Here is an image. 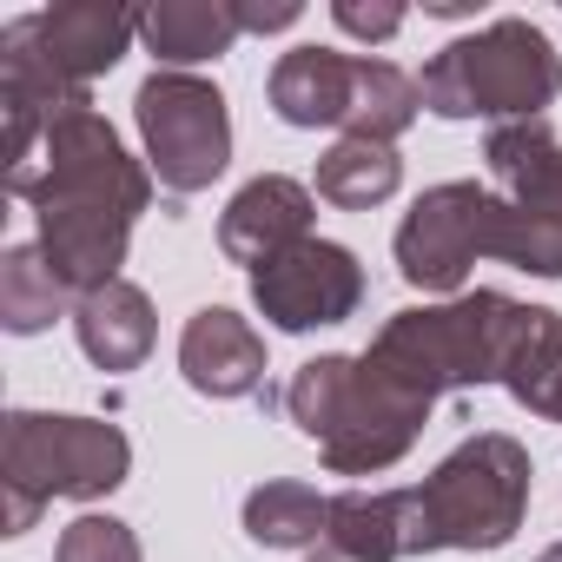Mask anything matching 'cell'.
I'll return each mask as SVG.
<instances>
[{
  "label": "cell",
  "mask_w": 562,
  "mask_h": 562,
  "mask_svg": "<svg viewBox=\"0 0 562 562\" xmlns=\"http://www.w3.org/2000/svg\"><path fill=\"white\" fill-rule=\"evenodd\" d=\"M285 411L318 443L325 470H338V476H378V470L404 463L411 443L430 424V404L417 391H404L391 371H378L371 358H312V364H299V378L285 391Z\"/></svg>",
  "instance_id": "1"
},
{
  "label": "cell",
  "mask_w": 562,
  "mask_h": 562,
  "mask_svg": "<svg viewBox=\"0 0 562 562\" xmlns=\"http://www.w3.org/2000/svg\"><path fill=\"white\" fill-rule=\"evenodd\" d=\"M516 299L503 292H457L443 305H411L397 318H384V331L371 338V364L391 371L404 391H417L424 404L450 397V391H476L503 378V351L516 331Z\"/></svg>",
  "instance_id": "2"
},
{
  "label": "cell",
  "mask_w": 562,
  "mask_h": 562,
  "mask_svg": "<svg viewBox=\"0 0 562 562\" xmlns=\"http://www.w3.org/2000/svg\"><path fill=\"white\" fill-rule=\"evenodd\" d=\"M133 470V443L120 424L100 417H54V411H8L0 424V496H8V536H27L54 496L93 503L120 490Z\"/></svg>",
  "instance_id": "3"
},
{
  "label": "cell",
  "mask_w": 562,
  "mask_h": 562,
  "mask_svg": "<svg viewBox=\"0 0 562 562\" xmlns=\"http://www.w3.org/2000/svg\"><path fill=\"white\" fill-rule=\"evenodd\" d=\"M417 93L437 120H496V126L542 120V106L562 93V60L542 27L503 14V21L450 41L424 67Z\"/></svg>",
  "instance_id": "4"
},
{
  "label": "cell",
  "mask_w": 562,
  "mask_h": 562,
  "mask_svg": "<svg viewBox=\"0 0 562 562\" xmlns=\"http://www.w3.org/2000/svg\"><path fill=\"white\" fill-rule=\"evenodd\" d=\"M529 516V450L503 430H483L457 443L417 490V555L430 549H503Z\"/></svg>",
  "instance_id": "5"
},
{
  "label": "cell",
  "mask_w": 562,
  "mask_h": 562,
  "mask_svg": "<svg viewBox=\"0 0 562 562\" xmlns=\"http://www.w3.org/2000/svg\"><path fill=\"white\" fill-rule=\"evenodd\" d=\"M8 192L27 199V205H106V212L139 218L146 199H153V179L126 153V139L106 126V113L80 106V113H67V120L47 126L34 166Z\"/></svg>",
  "instance_id": "6"
},
{
  "label": "cell",
  "mask_w": 562,
  "mask_h": 562,
  "mask_svg": "<svg viewBox=\"0 0 562 562\" xmlns=\"http://www.w3.org/2000/svg\"><path fill=\"white\" fill-rule=\"evenodd\" d=\"M133 120H139V139H146V166L179 199L186 192H205L232 166V113H225V93L212 80H199V74L159 67L133 93Z\"/></svg>",
  "instance_id": "7"
},
{
  "label": "cell",
  "mask_w": 562,
  "mask_h": 562,
  "mask_svg": "<svg viewBox=\"0 0 562 562\" xmlns=\"http://www.w3.org/2000/svg\"><path fill=\"white\" fill-rule=\"evenodd\" d=\"M490 186L476 179H450V186H430L404 225H397V271L411 278L417 292H463L470 265L490 251Z\"/></svg>",
  "instance_id": "8"
},
{
  "label": "cell",
  "mask_w": 562,
  "mask_h": 562,
  "mask_svg": "<svg viewBox=\"0 0 562 562\" xmlns=\"http://www.w3.org/2000/svg\"><path fill=\"white\" fill-rule=\"evenodd\" d=\"M364 299V265L351 245L338 238H305L285 258H271L265 271H251V305L278 325V331H318V325H345Z\"/></svg>",
  "instance_id": "9"
},
{
  "label": "cell",
  "mask_w": 562,
  "mask_h": 562,
  "mask_svg": "<svg viewBox=\"0 0 562 562\" xmlns=\"http://www.w3.org/2000/svg\"><path fill=\"white\" fill-rule=\"evenodd\" d=\"M80 106H93L87 87H74L67 74L47 67V54L34 47L27 21H14L8 34H0V120H8V186L34 166L47 126L67 120V113H80Z\"/></svg>",
  "instance_id": "10"
},
{
  "label": "cell",
  "mask_w": 562,
  "mask_h": 562,
  "mask_svg": "<svg viewBox=\"0 0 562 562\" xmlns=\"http://www.w3.org/2000/svg\"><path fill=\"white\" fill-rule=\"evenodd\" d=\"M312 186H299V179H285V172H258L251 186H238L232 192V205H225V218H218V251L232 258V265H251V271H265L271 258H285L292 245H305L312 238Z\"/></svg>",
  "instance_id": "11"
},
{
  "label": "cell",
  "mask_w": 562,
  "mask_h": 562,
  "mask_svg": "<svg viewBox=\"0 0 562 562\" xmlns=\"http://www.w3.org/2000/svg\"><path fill=\"white\" fill-rule=\"evenodd\" d=\"M41 218V251L54 265V278L74 292V305L100 285H113L120 265H126V238H133V218L126 212H106V205H34Z\"/></svg>",
  "instance_id": "12"
},
{
  "label": "cell",
  "mask_w": 562,
  "mask_h": 562,
  "mask_svg": "<svg viewBox=\"0 0 562 562\" xmlns=\"http://www.w3.org/2000/svg\"><path fill=\"white\" fill-rule=\"evenodd\" d=\"M34 47L47 54L54 74H67L74 87L100 80L120 67V54L139 41V14L133 8H106V0H60V8L27 14Z\"/></svg>",
  "instance_id": "13"
},
{
  "label": "cell",
  "mask_w": 562,
  "mask_h": 562,
  "mask_svg": "<svg viewBox=\"0 0 562 562\" xmlns=\"http://www.w3.org/2000/svg\"><path fill=\"white\" fill-rule=\"evenodd\" d=\"M179 371L199 397H251L265 384V338L232 305H205L179 331Z\"/></svg>",
  "instance_id": "14"
},
{
  "label": "cell",
  "mask_w": 562,
  "mask_h": 562,
  "mask_svg": "<svg viewBox=\"0 0 562 562\" xmlns=\"http://www.w3.org/2000/svg\"><path fill=\"white\" fill-rule=\"evenodd\" d=\"M351 93H358V60L331 54V47H292L271 67V113L285 126H345L351 120Z\"/></svg>",
  "instance_id": "15"
},
{
  "label": "cell",
  "mask_w": 562,
  "mask_h": 562,
  "mask_svg": "<svg viewBox=\"0 0 562 562\" xmlns=\"http://www.w3.org/2000/svg\"><path fill=\"white\" fill-rule=\"evenodd\" d=\"M74 338L100 371H139L153 351V299L139 285H126V278H113V285H100L74 305Z\"/></svg>",
  "instance_id": "16"
},
{
  "label": "cell",
  "mask_w": 562,
  "mask_h": 562,
  "mask_svg": "<svg viewBox=\"0 0 562 562\" xmlns=\"http://www.w3.org/2000/svg\"><path fill=\"white\" fill-rule=\"evenodd\" d=\"M238 0H159V8L139 14V41L153 47V60H166L172 74L232 54L238 41Z\"/></svg>",
  "instance_id": "17"
},
{
  "label": "cell",
  "mask_w": 562,
  "mask_h": 562,
  "mask_svg": "<svg viewBox=\"0 0 562 562\" xmlns=\"http://www.w3.org/2000/svg\"><path fill=\"white\" fill-rule=\"evenodd\" d=\"M325 542L358 555V562H404V555H417L411 490H345V496H331Z\"/></svg>",
  "instance_id": "18"
},
{
  "label": "cell",
  "mask_w": 562,
  "mask_h": 562,
  "mask_svg": "<svg viewBox=\"0 0 562 562\" xmlns=\"http://www.w3.org/2000/svg\"><path fill=\"white\" fill-rule=\"evenodd\" d=\"M331 522V496H318L299 476H271L245 496V536L258 549H318Z\"/></svg>",
  "instance_id": "19"
},
{
  "label": "cell",
  "mask_w": 562,
  "mask_h": 562,
  "mask_svg": "<svg viewBox=\"0 0 562 562\" xmlns=\"http://www.w3.org/2000/svg\"><path fill=\"white\" fill-rule=\"evenodd\" d=\"M555 378H562V318H555L549 305H522V312H516V331H509V351H503V378H496V384H503L522 411H536V417H542V404H549Z\"/></svg>",
  "instance_id": "20"
},
{
  "label": "cell",
  "mask_w": 562,
  "mask_h": 562,
  "mask_svg": "<svg viewBox=\"0 0 562 562\" xmlns=\"http://www.w3.org/2000/svg\"><path fill=\"white\" fill-rule=\"evenodd\" d=\"M404 179V159L397 146H371V139H338L325 159H318V199L338 205V212H371L397 192Z\"/></svg>",
  "instance_id": "21"
},
{
  "label": "cell",
  "mask_w": 562,
  "mask_h": 562,
  "mask_svg": "<svg viewBox=\"0 0 562 562\" xmlns=\"http://www.w3.org/2000/svg\"><path fill=\"white\" fill-rule=\"evenodd\" d=\"M67 299L74 292L54 278V265H47L41 245H8V258H0V325H8L14 338L47 331L67 312Z\"/></svg>",
  "instance_id": "22"
},
{
  "label": "cell",
  "mask_w": 562,
  "mask_h": 562,
  "mask_svg": "<svg viewBox=\"0 0 562 562\" xmlns=\"http://www.w3.org/2000/svg\"><path fill=\"white\" fill-rule=\"evenodd\" d=\"M424 93L404 67L391 60H358V93H351V120L345 139H371V146H397V133H411Z\"/></svg>",
  "instance_id": "23"
},
{
  "label": "cell",
  "mask_w": 562,
  "mask_h": 562,
  "mask_svg": "<svg viewBox=\"0 0 562 562\" xmlns=\"http://www.w3.org/2000/svg\"><path fill=\"white\" fill-rule=\"evenodd\" d=\"M54 562H146V555H139V536L120 516H74L60 529Z\"/></svg>",
  "instance_id": "24"
},
{
  "label": "cell",
  "mask_w": 562,
  "mask_h": 562,
  "mask_svg": "<svg viewBox=\"0 0 562 562\" xmlns=\"http://www.w3.org/2000/svg\"><path fill=\"white\" fill-rule=\"evenodd\" d=\"M331 21L345 34H358V41H391L404 27V8H397V0H338Z\"/></svg>",
  "instance_id": "25"
},
{
  "label": "cell",
  "mask_w": 562,
  "mask_h": 562,
  "mask_svg": "<svg viewBox=\"0 0 562 562\" xmlns=\"http://www.w3.org/2000/svg\"><path fill=\"white\" fill-rule=\"evenodd\" d=\"M299 0H238V27L245 34H285V27H299Z\"/></svg>",
  "instance_id": "26"
},
{
  "label": "cell",
  "mask_w": 562,
  "mask_h": 562,
  "mask_svg": "<svg viewBox=\"0 0 562 562\" xmlns=\"http://www.w3.org/2000/svg\"><path fill=\"white\" fill-rule=\"evenodd\" d=\"M305 562H358V555H345V549H331V542H318V549H312Z\"/></svg>",
  "instance_id": "27"
},
{
  "label": "cell",
  "mask_w": 562,
  "mask_h": 562,
  "mask_svg": "<svg viewBox=\"0 0 562 562\" xmlns=\"http://www.w3.org/2000/svg\"><path fill=\"white\" fill-rule=\"evenodd\" d=\"M542 417H549V424H562V378H555V391H549V404H542Z\"/></svg>",
  "instance_id": "28"
},
{
  "label": "cell",
  "mask_w": 562,
  "mask_h": 562,
  "mask_svg": "<svg viewBox=\"0 0 562 562\" xmlns=\"http://www.w3.org/2000/svg\"><path fill=\"white\" fill-rule=\"evenodd\" d=\"M536 562H562V542H549V549H542V555H536Z\"/></svg>",
  "instance_id": "29"
}]
</instances>
